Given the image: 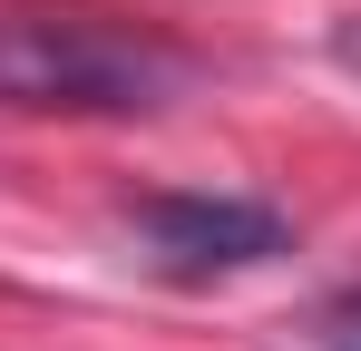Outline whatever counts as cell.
I'll use <instances>...</instances> for the list:
<instances>
[{"instance_id":"1","label":"cell","mask_w":361,"mask_h":351,"mask_svg":"<svg viewBox=\"0 0 361 351\" xmlns=\"http://www.w3.org/2000/svg\"><path fill=\"white\" fill-rule=\"evenodd\" d=\"M185 88V58L147 30L108 20H0V108H78L137 117Z\"/></svg>"},{"instance_id":"2","label":"cell","mask_w":361,"mask_h":351,"mask_svg":"<svg viewBox=\"0 0 361 351\" xmlns=\"http://www.w3.org/2000/svg\"><path fill=\"white\" fill-rule=\"evenodd\" d=\"M137 234L157 254V273L205 283V273H244V264H274L293 254V225L254 195H205V185H157L137 195Z\"/></svg>"},{"instance_id":"3","label":"cell","mask_w":361,"mask_h":351,"mask_svg":"<svg viewBox=\"0 0 361 351\" xmlns=\"http://www.w3.org/2000/svg\"><path fill=\"white\" fill-rule=\"evenodd\" d=\"M332 49H342V68H361V10L342 20V30H332Z\"/></svg>"},{"instance_id":"4","label":"cell","mask_w":361,"mask_h":351,"mask_svg":"<svg viewBox=\"0 0 361 351\" xmlns=\"http://www.w3.org/2000/svg\"><path fill=\"white\" fill-rule=\"evenodd\" d=\"M342 322H352V332H361V283H352V292H342Z\"/></svg>"},{"instance_id":"5","label":"cell","mask_w":361,"mask_h":351,"mask_svg":"<svg viewBox=\"0 0 361 351\" xmlns=\"http://www.w3.org/2000/svg\"><path fill=\"white\" fill-rule=\"evenodd\" d=\"M352 351H361V332H352Z\"/></svg>"}]
</instances>
